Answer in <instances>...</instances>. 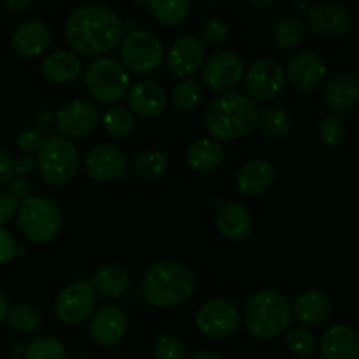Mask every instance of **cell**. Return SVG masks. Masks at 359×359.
Returning a JSON list of instances; mask_svg holds the SVG:
<instances>
[{
  "label": "cell",
  "instance_id": "cell-42",
  "mask_svg": "<svg viewBox=\"0 0 359 359\" xmlns=\"http://www.w3.org/2000/svg\"><path fill=\"white\" fill-rule=\"evenodd\" d=\"M42 144V137L39 135L34 130H23V132L18 133V147H20L23 153H37L39 147Z\"/></svg>",
  "mask_w": 359,
  "mask_h": 359
},
{
  "label": "cell",
  "instance_id": "cell-28",
  "mask_svg": "<svg viewBox=\"0 0 359 359\" xmlns=\"http://www.w3.org/2000/svg\"><path fill=\"white\" fill-rule=\"evenodd\" d=\"M130 276L123 266L119 265H105L100 266L93 273V284L91 287L95 293H100L104 297L118 298L128 290Z\"/></svg>",
  "mask_w": 359,
  "mask_h": 359
},
{
  "label": "cell",
  "instance_id": "cell-29",
  "mask_svg": "<svg viewBox=\"0 0 359 359\" xmlns=\"http://www.w3.org/2000/svg\"><path fill=\"white\" fill-rule=\"evenodd\" d=\"M305 23L297 14L284 16L279 23L273 27L272 44L279 49H291L300 44L305 37Z\"/></svg>",
  "mask_w": 359,
  "mask_h": 359
},
{
  "label": "cell",
  "instance_id": "cell-11",
  "mask_svg": "<svg viewBox=\"0 0 359 359\" xmlns=\"http://www.w3.org/2000/svg\"><path fill=\"white\" fill-rule=\"evenodd\" d=\"M284 84V70L276 60L259 58L251 63L244 76V86L249 98L269 102L279 95Z\"/></svg>",
  "mask_w": 359,
  "mask_h": 359
},
{
  "label": "cell",
  "instance_id": "cell-41",
  "mask_svg": "<svg viewBox=\"0 0 359 359\" xmlns=\"http://www.w3.org/2000/svg\"><path fill=\"white\" fill-rule=\"evenodd\" d=\"M18 255V244L14 235L4 226H0V265L9 263Z\"/></svg>",
  "mask_w": 359,
  "mask_h": 359
},
{
  "label": "cell",
  "instance_id": "cell-14",
  "mask_svg": "<svg viewBox=\"0 0 359 359\" xmlns=\"http://www.w3.org/2000/svg\"><path fill=\"white\" fill-rule=\"evenodd\" d=\"M287 79L300 93H312L326 79L325 60L312 49L298 51L287 63Z\"/></svg>",
  "mask_w": 359,
  "mask_h": 359
},
{
  "label": "cell",
  "instance_id": "cell-32",
  "mask_svg": "<svg viewBox=\"0 0 359 359\" xmlns=\"http://www.w3.org/2000/svg\"><path fill=\"white\" fill-rule=\"evenodd\" d=\"M168 168V160L161 151H144L133 160V170L144 179H160Z\"/></svg>",
  "mask_w": 359,
  "mask_h": 359
},
{
  "label": "cell",
  "instance_id": "cell-33",
  "mask_svg": "<svg viewBox=\"0 0 359 359\" xmlns=\"http://www.w3.org/2000/svg\"><path fill=\"white\" fill-rule=\"evenodd\" d=\"M286 347L290 351V354H293L294 358H311L316 353V337L312 335L311 330L304 328V326H297V328H291L286 333Z\"/></svg>",
  "mask_w": 359,
  "mask_h": 359
},
{
  "label": "cell",
  "instance_id": "cell-16",
  "mask_svg": "<svg viewBox=\"0 0 359 359\" xmlns=\"http://www.w3.org/2000/svg\"><path fill=\"white\" fill-rule=\"evenodd\" d=\"M203 60H205V46L196 35L188 34L175 39L167 55L168 69L179 79H186L202 69Z\"/></svg>",
  "mask_w": 359,
  "mask_h": 359
},
{
  "label": "cell",
  "instance_id": "cell-27",
  "mask_svg": "<svg viewBox=\"0 0 359 359\" xmlns=\"http://www.w3.org/2000/svg\"><path fill=\"white\" fill-rule=\"evenodd\" d=\"M223 146L217 140L209 139V137L195 140L188 147V153H186V161H188L189 168L198 172V174H207V172L216 170L223 163Z\"/></svg>",
  "mask_w": 359,
  "mask_h": 359
},
{
  "label": "cell",
  "instance_id": "cell-6",
  "mask_svg": "<svg viewBox=\"0 0 359 359\" xmlns=\"http://www.w3.org/2000/svg\"><path fill=\"white\" fill-rule=\"evenodd\" d=\"M39 174L48 184H67L79 168V149L65 137L51 135L42 140L37 151Z\"/></svg>",
  "mask_w": 359,
  "mask_h": 359
},
{
  "label": "cell",
  "instance_id": "cell-17",
  "mask_svg": "<svg viewBox=\"0 0 359 359\" xmlns=\"http://www.w3.org/2000/svg\"><path fill=\"white\" fill-rule=\"evenodd\" d=\"M55 123L56 128L65 137H84L97 126L98 109L93 102L70 100L58 109Z\"/></svg>",
  "mask_w": 359,
  "mask_h": 359
},
{
  "label": "cell",
  "instance_id": "cell-19",
  "mask_svg": "<svg viewBox=\"0 0 359 359\" xmlns=\"http://www.w3.org/2000/svg\"><path fill=\"white\" fill-rule=\"evenodd\" d=\"M323 98L337 114H349L359 105V79L353 72H339L325 84Z\"/></svg>",
  "mask_w": 359,
  "mask_h": 359
},
{
  "label": "cell",
  "instance_id": "cell-10",
  "mask_svg": "<svg viewBox=\"0 0 359 359\" xmlns=\"http://www.w3.org/2000/svg\"><path fill=\"white\" fill-rule=\"evenodd\" d=\"M97 305V293L88 283H72L60 291L55 312L62 323L76 326L91 318Z\"/></svg>",
  "mask_w": 359,
  "mask_h": 359
},
{
  "label": "cell",
  "instance_id": "cell-36",
  "mask_svg": "<svg viewBox=\"0 0 359 359\" xmlns=\"http://www.w3.org/2000/svg\"><path fill=\"white\" fill-rule=\"evenodd\" d=\"M172 100H174L175 107L181 109V111H193L202 100V86H200L198 81L184 79L175 86Z\"/></svg>",
  "mask_w": 359,
  "mask_h": 359
},
{
  "label": "cell",
  "instance_id": "cell-51",
  "mask_svg": "<svg viewBox=\"0 0 359 359\" xmlns=\"http://www.w3.org/2000/svg\"><path fill=\"white\" fill-rule=\"evenodd\" d=\"M294 7H297V9H304V11L309 9V6L305 2H297L294 4Z\"/></svg>",
  "mask_w": 359,
  "mask_h": 359
},
{
  "label": "cell",
  "instance_id": "cell-1",
  "mask_svg": "<svg viewBox=\"0 0 359 359\" xmlns=\"http://www.w3.org/2000/svg\"><path fill=\"white\" fill-rule=\"evenodd\" d=\"M125 35V23L111 7L100 4L77 7L65 23L70 48L84 56H100L118 48Z\"/></svg>",
  "mask_w": 359,
  "mask_h": 359
},
{
  "label": "cell",
  "instance_id": "cell-46",
  "mask_svg": "<svg viewBox=\"0 0 359 359\" xmlns=\"http://www.w3.org/2000/svg\"><path fill=\"white\" fill-rule=\"evenodd\" d=\"M14 175V165L9 154L0 151V186L7 184Z\"/></svg>",
  "mask_w": 359,
  "mask_h": 359
},
{
  "label": "cell",
  "instance_id": "cell-50",
  "mask_svg": "<svg viewBox=\"0 0 359 359\" xmlns=\"http://www.w3.org/2000/svg\"><path fill=\"white\" fill-rule=\"evenodd\" d=\"M249 4H251V6H255V7H270V6H273V0H269V2H256V0H249Z\"/></svg>",
  "mask_w": 359,
  "mask_h": 359
},
{
  "label": "cell",
  "instance_id": "cell-22",
  "mask_svg": "<svg viewBox=\"0 0 359 359\" xmlns=\"http://www.w3.org/2000/svg\"><path fill=\"white\" fill-rule=\"evenodd\" d=\"M216 226L230 242H242L251 235L252 217L242 203L228 202L217 209Z\"/></svg>",
  "mask_w": 359,
  "mask_h": 359
},
{
  "label": "cell",
  "instance_id": "cell-40",
  "mask_svg": "<svg viewBox=\"0 0 359 359\" xmlns=\"http://www.w3.org/2000/svg\"><path fill=\"white\" fill-rule=\"evenodd\" d=\"M154 359H184V346L172 335H161L154 342Z\"/></svg>",
  "mask_w": 359,
  "mask_h": 359
},
{
  "label": "cell",
  "instance_id": "cell-53",
  "mask_svg": "<svg viewBox=\"0 0 359 359\" xmlns=\"http://www.w3.org/2000/svg\"><path fill=\"white\" fill-rule=\"evenodd\" d=\"M76 359H88V358H76Z\"/></svg>",
  "mask_w": 359,
  "mask_h": 359
},
{
  "label": "cell",
  "instance_id": "cell-30",
  "mask_svg": "<svg viewBox=\"0 0 359 359\" xmlns=\"http://www.w3.org/2000/svg\"><path fill=\"white\" fill-rule=\"evenodd\" d=\"M102 125H104L105 133L116 137V139H121V137L132 133L133 126H135V116L130 112L128 107L112 105L102 118Z\"/></svg>",
  "mask_w": 359,
  "mask_h": 359
},
{
  "label": "cell",
  "instance_id": "cell-21",
  "mask_svg": "<svg viewBox=\"0 0 359 359\" xmlns=\"http://www.w3.org/2000/svg\"><path fill=\"white\" fill-rule=\"evenodd\" d=\"M51 44V32L42 21H25L11 37V46L14 53L23 58H35L41 56Z\"/></svg>",
  "mask_w": 359,
  "mask_h": 359
},
{
  "label": "cell",
  "instance_id": "cell-5",
  "mask_svg": "<svg viewBox=\"0 0 359 359\" xmlns=\"http://www.w3.org/2000/svg\"><path fill=\"white\" fill-rule=\"evenodd\" d=\"M18 226L25 238L35 244H48L62 230V212L55 202L44 196H30L20 203Z\"/></svg>",
  "mask_w": 359,
  "mask_h": 359
},
{
  "label": "cell",
  "instance_id": "cell-8",
  "mask_svg": "<svg viewBox=\"0 0 359 359\" xmlns=\"http://www.w3.org/2000/svg\"><path fill=\"white\" fill-rule=\"evenodd\" d=\"M121 65L135 74H151L161 65L165 56L163 44L154 34L135 30L121 41Z\"/></svg>",
  "mask_w": 359,
  "mask_h": 359
},
{
  "label": "cell",
  "instance_id": "cell-48",
  "mask_svg": "<svg viewBox=\"0 0 359 359\" xmlns=\"http://www.w3.org/2000/svg\"><path fill=\"white\" fill-rule=\"evenodd\" d=\"M189 359H224V358H221L217 353H212V351H198V353L193 354Z\"/></svg>",
  "mask_w": 359,
  "mask_h": 359
},
{
  "label": "cell",
  "instance_id": "cell-18",
  "mask_svg": "<svg viewBox=\"0 0 359 359\" xmlns=\"http://www.w3.org/2000/svg\"><path fill=\"white\" fill-rule=\"evenodd\" d=\"M88 330H90L91 339L97 344L114 346L125 337L128 330V316L116 305H105L91 314Z\"/></svg>",
  "mask_w": 359,
  "mask_h": 359
},
{
  "label": "cell",
  "instance_id": "cell-9",
  "mask_svg": "<svg viewBox=\"0 0 359 359\" xmlns=\"http://www.w3.org/2000/svg\"><path fill=\"white\" fill-rule=\"evenodd\" d=\"M238 325H241L238 307L226 298H214L205 302L196 312V326L209 339H228L237 332Z\"/></svg>",
  "mask_w": 359,
  "mask_h": 359
},
{
  "label": "cell",
  "instance_id": "cell-34",
  "mask_svg": "<svg viewBox=\"0 0 359 359\" xmlns=\"http://www.w3.org/2000/svg\"><path fill=\"white\" fill-rule=\"evenodd\" d=\"M259 121H262V130L265 135L272 139H284L291 132V119L283 109H266L259 116Z\"/></svg>",
  "mask_w": 359,
  "mask_h": 359
},
{
  "label": "cell",
  "instance_id": "cell-7",
  "mask_svg": "<svg viewBox=\"0 0 359 359\" xmlns=\"http://www.w3.org/2000/svg\"><path fill=\"white\" fill-rule=\"evenodd\" d=\"M86 90L97 102L112 105L126 97L130 76L121 62L114 58H98L86 70Z\"/></svg>",
  "mask_w": 359,
  "mask_h": 359
},
{
  "label": "cell",
  "instance_id": "cell-39",
  "mask_svg": "<svg viewBox=\"0 0 359 359\" xmlns=\"http://www.w3.org/2000/svg\"><path fill=\"white\" fill-rule=\"evenodd\" d=\"M230 35V25L228 21L221 20V18H214V20L207 21L200 28V41L203 46H217L224 42Z\"/></svg>",
  "mask_w": 359,
  "mask_h": 359
},
{
  "label": "cell",
  "instance_id": "cell-24",
  "mask_svg": "<svg viewBox=\"0 0 359 359\" xmlns=\"http://www.w3.org/2000/svg\"><path fill=\"white\" fill-rule=\"evenodd\" d=\"M298 321L305 326H321L332 316L333 304L325 291L309 290L297 298L291 307Z\"/></svg>",
  "mask_w": 359,
  "mask_h": 359
},
{
  "label": "cell",
  "instance_id": "cell-49",
  "mask_svg": "<svg viewBox=\"0 0 359 359\" xmlns=\"http://www.w3.org/2000/svg\"><path fill=\"white\" fill-rule=\"evenodd\" d=\"M7 312H9V305H7L6 297H4L2 291H0V325L7 319Z\"/></svg>",
  "mask_w": 359,
  "mask_h": 359
},
{
  "label": "cell",
  "instance_id": "cell-12",
  "mask_svg": "<svg viewBox=\"0 0 359 359\" xmlns=\"http://www.w3.org/2000/svg\"><path fill=\"white\" fill-rule=\"evenodd\" d=\"M244 77V60L233 51H219L210 56L202 70V79L207 88L217 93L231 91Z\"/></svg>",
  "mask_w": 359,
  "mask_h": 359
},
{
  "label": "cell",
  "instance_id": "cell-20",
  "mask_svg": "<svg viewBox=\"0 0 359 359\" xmlns=\"http://www.w3.org/2000/svg\"><path fill=\"white\" fill-rule=\"evenodd\" d=\"M130 112L140 118H156L167 105V93L156 81H139L126 93Z\"/></svg>",
  "mask_w": 359,
  "mask_h": 359
},
{
  "label": "cell",
  "instance_id": "cell-35",
  "mask_svg": "<svg viewBox=\"0 0 359 359\" xmlns=\"http://www.w3.org/2000/svg\"><path fill=\"white\" fill-rule=\"evenodd\" d=\"M67 351L53 337H39L25 349V359H65Z\"/></svg>",
  "mask_w": 359,
  "mask_h": 359
},
{
  "label": "cell",
  "instance_id": "cell-45",
  "mask_svg": "<svg viewBox=\"0 0 359 359\" xmlns=\"http://www.w3.org/2000/svg\"><path fill=\"white\" fill-rule=\"evenodd\" d=\"M14 165V174L18 175H28L37 168V161H35L34 156L30 154H21L16 160H13Z\"/></svg>",
  "mask_w": 359,
  "mask_h": 359
},
{
  "label": "cell",
  "instance_id": "cell-47",
  "mask_svg": "<svg viewBox=\"0 0 359 359\" xmlns=\"http://www.w3.org/2000/svg\"><path fill=\"white\" fill-rule=\"evenodd\" d=\"M30 4H32L30 0H20V2H14V0H6V2L2 4V7H6V9H9V11H23V9H27Z\"/></svg>",
  "mask_w": 359,
  "mask_h": 359
},
{
  "label": "cell",
  "instance_id": "cell-13",
  "mask_svg": "<svg viewBox=\"0 0 359 359\" xmlns=\"http://www.w3.org/2000/svg\"><path fill=\"white\" fill-rule=\"evenodd\" d=\"M307 25L316 35L340 37L353 27V14L340 2H321L307 9Z\"/></svg>",
  "mask_w": 359,
  "mask_h": 359
},
{
  "label": "cell",
  "instance_id": "cell-23",
  "mask_svg": "<svg viewBox=\"0 0 359 359\" xmlns=\"http://www.w3.org/2000/svg\"><path fill=\"white\" fill-rule=\"evenodd\" d=\"M323 359H358V333L349 325H335L326 330L321 339Z\"/></svg>",
  "mask_w": 359,
  "mask_h": 359
},
{
  "label": "cell",
  "instance_id": "cell-3",
  "mask_svg": "<svg viewBox=\"0 0 359 359\" xmlns=\"http://www.w3.org/2000/svg\"><path fill=\"white\" fill-rule=\"evenodd\" d=\"M196 280L191 270L177 262H158L147 270L142 297L151 307L167 309L182 304L195 293Z\"/></svg>",
  "mask_w": 359,
  "mask_h": 359
},
{
  "label": "cell",
  "instance_id": "cell-15",
  "mask_svg": "<svg viewBox=\"0 0 359 359\" xmlns=\"http://www.w3.org/2000/svg\"><path fill=\"white\" fill-rule=\"evenodd\" d=\"M126 165L128 160L125 151L114 144H98L90 149L84 160L86 174L97 182L116 181L126 170Z\"/></svg>",
  "mask_w": 359,
  "mask_h": 359
},
{
  "label": "cell",
  "instance_id": "cell-31",
  "mask_svg": "<svg viewBox=\"0 0 359 359\" xmlns=\"http://www.w3.org/2000/svg\"><path fill=\"white\" fill-rule=\"evenodd\" d=\"M154 20L163 25H179L191 13V2L188 0H172V2H149L147 4Z\"/></svg>",
  "mask_w": 359,
  "mask_h": 359
},
{
  "label": "cell",
  "instance_id": "cell-37",
  "mask_svg": "<svg viewBox=\"0 0 359 359\" xmlns=\"http://www.w3.org/2000/svg\"><path fill=\"white\" fill-rule=\"evenodd\" d=\"M7 321L13 330L20 333H34L37 330L41 318H39L37 312L27 304L14 305L13 309H9L7 312Z\"/></svg>",
  "mask_w": 359,
  "mask_h": 359
},
{
  "label": "cell",
  "instance_id": "cell-26",
  "mask_svg": "<svg viewBox=\"0 0 359 359\" xmlns=\"http://www.w3.org/2000/svg\"><path fill=\"white\" fill-rule=\"evenodd\" d=\"M42 74L46 79L55 84H69L79 77L81 74V60L76 53L70 51H53L42 60Z\"/></svg>",
  "mask_w": 359,
  "mask_h": 359
},
{
  "label": "cell",
  "instance_id": "cell-43",
  "mask_svg": "<svg viewBox=\"0 0 359 359\" xmlns=\"http://www.w3.org/2000/svg\"><path fill=\"white\" fill-rule=\"evenodd\" d=\"M20 209V202L7 193H0V224H6L13 219Z\"/></svg>",
  "mask_w": 359,
  "mask_h": 359
},
{
  "label": "cell",
  "instance_id": "cell-52",
  "mask_svg": "<svg viewBox=\"0 0 359 359\" xmlns=\"http://www.w3.org/2000/svg\"><path fill=\"white\" fill-rule=\"evenodd\" d=\"M2 9L4 7H2V4H0V16H2Z\"/></svg>",
  "mask_w": 359,
  "mask_h": 359
},
{
  "label": "cell",
  "instance_id": "cell-4",
  "mask_svg": "<svg viewBox=\"0 0 359 359\" xmlns=\"http://www.w3.org/2000/svg\"><path fill=\"white\" fill-rule=\"evenodd\" d=\"M293 311L284 293L277 290L256 291L245 304L244 323L256 340H273L290 328Z\"/></svg>",
  "mask_w": 359,
  "mask_h": 359
},
{
  "label": "cell",
  "instance_id": "cell-38",
  "mask_svg": "<svg viewBox=\"0 0 359 359\" xmlns=\"http://www.w3.org/2000/svg\"><path fill=\"white\" fill-rule=\"evenodd\" d=\"M319 139L325 146L339 147L346 140V125L339 116H325L318 125Z\"/></svg>",
  "mask_w": 359,
  "mask_h": 359
},
{
  "label": "cell",
  "instance_id": "cell-25",
  "mask_svg": "<svg viewBox=\"0 0 359 359\" xmlns=\"http://www.w3.org/2000/svg\"><path fill=\"white\" fill-rule=\"evenodd\" d=\"M276 181V168L266 160H252L242 165L237 172V188L245 196H258L265 193Z\"/></svg>",
  "mask_w": 359,
  "mask_h": 359
},
{
  "label": "cell",
  "instance_id": "cell-2",
  "mask_svg": "<svg viewBox=\"0 0 359 359\" xmlns=\"http://www.w3.org/2000/svg\"><path fill=\"white\" fill-rule=\"evenodd\" d=\"M259 121V109L252 98L241 91H226L210 102L205 126L214 140H235L248 135Z\"/></svg>",
  "mask_w": 359,
  "mask_h": 359
},
{
  "label": "cell",
  "instance_id": "cell-44",
  "mask_svg": "<svg viewBox=\"0 0 359 359\" xmlns=\"http://www.w3.org/2000/svg\"><path fill=\"white\" fill-rule=\"evenodd\" d=\"M7 195L13 196L18 202H25L30 198V184L23 177H13L7 182Z\"/></svg>",
  "mask_w": 359,
  "mask_h": 359
}]
</instances>
